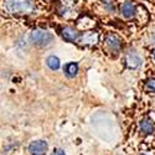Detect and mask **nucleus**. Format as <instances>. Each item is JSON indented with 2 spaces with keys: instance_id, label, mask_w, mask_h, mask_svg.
<instances>
[{
  "instance_id": "obj_9",
  "label": "nucleus",
  "mask_w": 155,
  "mask_h": 155,
  "mask_svg": "<svg viewBox=\"0 0 155 155\" xmlns=\"http://www.w3.org/2000/svg\"><path fill=\"white\" fill-rule=\"evenodd\" d=\"M63 71H64V73H66L67 77H71L72 78V77H74L77 73H78V64H77L76 62H70L64 66Z\"/></svg>"
},
{
  "instance_id": "obj_1",
  "label": "nucleus",
  "mask_w": 155,
  "mask_h": 155,
  "mask_svg": "<svg viewBox=\"0 0 155 155\" xmlns=\"http://www.w3.org/2000/svg\"><path fill=\"white\" fill-rule=\"evenodd\" d=\"M6 9L12 14H29L32 10L30 0H8Z\"/></svg>"
},
{
  "instance_id": "obj_2",
  "label": "nucleus",
  "mask_w": 155,
  "mask_h": 155,
  "mask_svg": "<svg viewBox=\"0 0 155 155\" xmlns=\"http://www.w3.org/2000/svg\"><path fill=\"white\" fill-rule=\"evenodd\" d=\"M31 41L38 46H47L54 41V35L46 30L36 29L31 32Z\"/></svg>"
},
{
  "instance_id": "obj_6",
  "label": "nucleus",
  "mask_w": 155,
  "mask_h": 155,
  "mask_svg": "<svg viewBox=\"0 0 155 155\" xmlns=\"http://www.w3.org/2000/svg\"><path fill=\"white\" fill-rule=\"evenodd\" d=\"M135 11H137V8H135V5H134L133 3H130V2H127V3H124V4L122 5V15H123L124 18H127V19L134 16V15H135Z\"/></svg>"
},
{
  "instance_id": "obj_15",
  "label": "nucleus",
  "mask_w": 155,
  "mask_h": 155,
  "mask_svg": "<svg viewBox=\"0 0 155 155\" xmlns=\"http://www.w3.org/2000/svg\"><path fill=\"white\" fill-rule=\"evenodd\" d=\"M154 41H155V35H154Z\"/></svg>"
},
{
  "instance_id": "obj_7",
  "label": "nucleus",
  "mask_w": 155,
  "mask_h": 155,
  "mask_svg": "<svg viewBox=\"0 0 155 155\" xmlns=\"http://www.w3.org/2000/svg\"><path fill=\"white\" fill-rule=\"evenodd\" d=\"M125 62H127V66L129 68H138L140 64H141V58L138 55L132 54V55H128L127 56Z\"/></svg>"
},
{
  "instance_id": "obj_5",
  "label": "nucleus",
  "mask_w": 155,
  "mask_h": 155,
  "mask_svg": "<svg viewBox=\"0 0 155 155\" xmlns=\"http://www.w3.org/2000/svg\"><path fill=\"white\" fill-rule=\"evenodd\" d=\"M61 34H62V37H63L66 41H68V42H73V41H76L77 38L80 37L78 31L74 30L73 28H70V26L63 28Z\"/></svg>"
},
{
  "instance_id": "obj_11",
  "label": "nucleus",
  "mask_w": 155,
  "mask_h": 155,
  "mask_svg": "<svg viewBox=\"0 0 155 155\" xmlns=\"http://www.w3.org/2000/svg\"><path fill=\"white\" fill-rule=\"evenodd\" d=\"M46 64H47V67H48L50 70L56 71V70L60 68L61 62H60L58 57H56V56H50V57H47V60H46Z\"/></svg>"
},
{
  "instance_id": "obj_3",
  "label": "nucleus",
  "mask_w": 155,
  "mask_h": 155,
  "mask_svg": "<svg viewBox=\"0 0 155 155\" xmlns=\"http://www.w3.org/2000/svg\"><path fill=\"white\" fill-rule=\"evenodd\" d=\"M48 144L45 140H36L29 145V151L31 155H46Z\"/></svg>"
},
{
  "instance_id": "obj_12",
  "label": "nucleus",
  "mask_w": 155,
  "mask_h": 155,
  "mask_svg": "<svg viewBox=\"0 0 155 155\" xmlns=\"http://www.w3.org/2000/svg\"><path fill=\"white\" fill-rule=\"evenodd\" d=\"M147 88L149 89V91H153L155 92V80H150L147 82Z\"/></svg>"
},
{
  "instance_id": "obj_4",
  "label": "nucleus",
  "mask_w": 155,
  "mask_h": 155,
  "mask_svg": "<svg viewBox=\"0 0 155 155\" xmlns=\"http://www.w3.org/2000/svg\"><path fill=\"white\" fill-rule=\"evenodd\" d=\"M106 45H107V47L109 48L110 52H118V51L120 50V47H122L120 40H119L117 36H114V35H109V36L107 37Z\"/></svg>"
},
{
  "instance_id": "obj_14",
  "label": "nucleus",
  "mask_w": 155,
  "mask_h": 155,
  "mask_svg": "<svg viewBox=\"0 0 155 155\" xmlns=\"http://www.w3.org/2000/svg\"><path fill=\"white\" fill-rule=\"evenodd\" d=\"M153 57H154V58H155V51H154V54H153Z\"/></svg>"
},
{
  "instance_id": "obj_8",
  "label": "nucleus",
  "mask_w": 155,
  "mask_h": 155,
  "mask_svg": "<svg viewBox=\"0 0 155 155\" xmlns=\"http://www.w3.org/2000/svg\"><path fill=\"white\" fill-rule=\"evenodd\" d=\"M140 129L144 134H151L155 130V124L150 119H143L140 122Z\"/></svg>"
},
{
  "instance_id": "obj_13",
  "label": "nucleus",
  "mask_w": 155,
  "mask_h": 155,
  "mask_svg": "<svg viewBox=\"0 0 155 155\" xmlns=\"http://www.w3.org/2000/svg\"><path fill=\"white\" fill-rule=\"evenodd\" d=\"M52 155H66V154H64V151L61 150V149H56V150L52 153Z\"/></svg>"
},
{
  "instance_id": "obj_10",
  "label": "nucleus",
  "mask_w": 155,
  "mask_h": 155,
  "mask_svg": "<svg viewBox=\"0 0 155 155\" xmlns=\"http://www.w3.org/2000/svg\"><path fill=\"white\" fill-rule=\"evenodd\" d=\"M98 40V34L97 32H84V35L82 36V42L83 44H88V45H93L96 44Z\"/></svg>"
}]
</instances>
